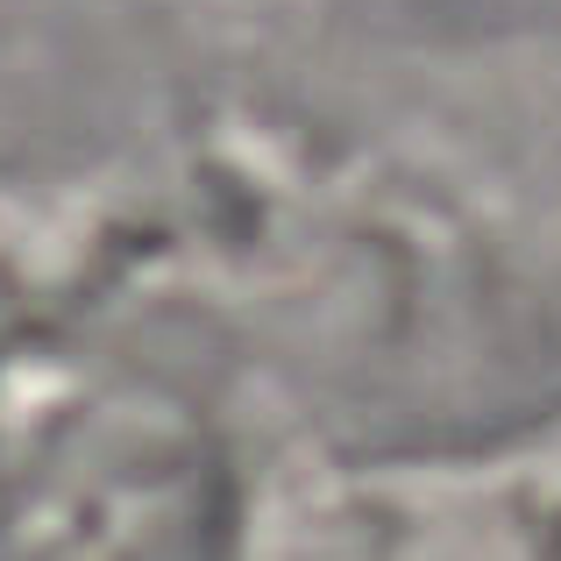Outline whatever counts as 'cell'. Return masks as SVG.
<instances>
[{
    "mask_svg": "<svg viewBox=\"0 0 561 561\" xmlns=\"http://www.w3.org/2000/svg\"><path fill=\"white\" fill-rule=\"evenodd\" d=\"M548 561H561V526H554V554H548Z\"/></svg>",
    "mask_w": 561,
    "mask_h": 561,
    "instance_id": "cell-1",
    "label": "cell"
}]
</instances>
